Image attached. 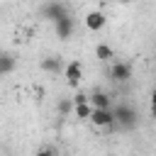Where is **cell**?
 <instances>
[{
    "instance_id": "1",
    "label": "cell",
    "mask_w": 156,
    "mask_h": 156,
    "mask_svg": "<svg viewBox=\"0 0 156 156\" xmlns=\"http://www.w3.org/2000/svg\"><path fill=\"white\" fill-rule=\"evenodd\" d=\"M112 117H115V124L122 127V129H134L136 122H139L136 110H134L132 105H127V102H117V105H112Z\"/></svg>"
},
{
    "instance_id": "2",
    "label": "cell",
    "mask_w": 156,
    "mask_h": 156,
    "mask_svg": "<svg viewBox=\"0 0 156 156\" xmlns=\"http://www.w3.org/2000/svg\"><path fill=\"white\" fill-rule=\"evenodd\" d=\"M63 15H68V5L63 0H46V2L39 5V17L46 20V22H56Z\"/></svg>"
},
{
    "instance_id": "3",
    "label": "cell",
    "mask_w": 156,
    "mask_h": 156,
    "mask_svg": "<svg viewBox=\"0 0 156 156\" xmlns=\"http://www.w3.org/2000/svg\"><path fill=\"white\" fill-rule=\"evenodd\" d=\"M73 29H76V22H73V17H71V12H68V15H63V17H58V20L54 22V32H56V37H58L61 41H66V39H71V34H73Z\"/></svg>"
},
{
    "instance_id": "4",
    "label": "cell",
    "mask_w": 156,
    "mask_h": 156,
    "mask_svg": "<svg viewBox=\"0 0 156 156\" xmlns=\"http://www.w3.org/2000/svg\"><path fill=\"white\" fill-rule=\"evenodd\" d=\"M88 122H90L93 127H98V129H107V127H112V124H115L112 107H110V110H93L90 117H88Z\"/></svg>"
},
{
    "instance_id": "5",
    "label": "cell",
    "mask_w": 156,
    "mask_h": 156,
    "mask_svg": "<svg viewBox=\"0 0 156 156\" xmlns=\"http://www.w3.org/2000/svg\"><path fill=\"white\" fill-rule=\"evenodd\" d=\"M63 76H66V83H68L71 88H78V83H80V78H83V66H80V61H68V63L63 66Z\"/></svg>"
},
{
    "instance_id": "6",
    "label": "cell",
    "mask_w": 156,
    "mask_h": 156,
    "mask_svg": "<svg viewBox=\"0 0 156 156\" xmlns=\"http://www.w3.org/2000/svg\"><path fill=\"white\" fill-rule=\"evenodd\" d=\"M63 66H66V61H63L61 56H44V58L39 61V68H41L44 73H51V76L63 73Z\"/></svg>"
},
{
    "instance_id": "7",
    "label": "cell",
    "mask_w": 156,
    "mask_h": 156,
    "mask_svg": "<svg viewBox=\"0 0 156 156\" xmlns=\"http://www.w3.org/2000/svg\"><path fill=\"white\" fill-rule=\"evenodd\" d=\"M110 78H112L115 83H127V80L132 78V66H129L127 61H115L112 68H110Z\"/></svg>"
},
{
    "instance_id": "8",
    "label": "cell",
    "mask_w": 156,
    "mask_h": 156,
    "mask_svg": "<svg viewBox=\"0 0 156 156\" xmlns=\"http://www.w3.org/2000/svg\"><path fill=\"white\" fill-rule=\"evenodd\" d=\"M105 24H107V15H105V12L93 10V12L85 15V27H88L90 32H100V29H105Z\"/></svg>"
},
{
    "instance_id": "9",
    "label": "cell",
    "mask_w": 156,
    "mask_h": 156,
    "mask_svg": "<svg viewBox=\"0 0 156 156\" xmlns=\"http://www.w3.org/2000/svg\"><path fill=\"white\" fill-rule=\"evenodd\" d=\"M88 102L93 110H110L112 107V100L105 90H95V93H88Z\"/></svg>"
},
{
    "instance_id": "10",
    "label": "cell",
    "mask_w": 156,
    "mask_h": 156,
    "mask_svg": "<svg viewBox=\"0 0 156 156\" xmlns=\"http://www.w3.org/2000/svg\"><path fill=\"white\" fill-rule=\"evenodd\" d=\"M17 68V58L10 51H0V76H7Z\"/></svg>"
},
{
    "instance_id": "11",
    "label": "cell",
    "mask_w": 156,
    "mask_h": 156,
    "mask_svg": "<svg viewBox=\"0 0 156 156\" xmlns=\"http://www.w3.org/2000/svg\"><path fill=\"white\" fill-rule=\"evenodd\" d=\"M95 56H98V61H105V63H107V61L115 58V51H112L107 44H98V46H95Z\"/></svg>"
},
{
    "instance_id": "12",
    "label": "cell",
    "mask_w": 156,
    "mask_h": 156,
    "mask_svg": "<svg viewBox=\"0 0 156 156\" xmlns=\"http://www.w3.org/2000/svg\"><path fill=\"white\" fill-rule=\"evenodd\" d=\"M90 112H93V107H90V102H85V105H73V115H76L78 119H83V122H88V117H90Z\"/></svg>"
},
{
    "instance_id": "13",
    "label": "cell",
    "mask_w": 156,
    "mask_h": 156,
    "mask_svg": "<svg viewBox=\"0 0 156 156\" xmlns=\"http://www.w3.org/2000/svg\"><path fill=\"white\" fill-rule=\"evenodd\" d=\"M71 110H73V102H71L68 98H61V100H58V112H61V115H68Z\"/></svg>"
},
{
    "instance_id": "14",
    "label": "cell",
    "mask_w": 156,
    "mask_h": 156,
    "mask_svg": "<svg viewBox=\"0 0 156 156\" xmlns=\"http://www.w3.org/2000/svg\"><path fill=\"white\" fill-rule=\"evenodd\" d=\"M73 105H85L88 102V93H83V90H78L76 95H73V100H71Z\"/></svg>"
},
{
    "instance_id": "15",
    "label": "cell",
    "mask_w": 156,
    "mask_h": 156,
    "mask_svg": "<svg viewBox=\"0 0 156 156\" xmlns=\"http://www.w3.org/2000/svg\"><path fill=\"white\" fill-rule=\"evenodd\" d=\"M34 156H58V154H56V149H51V146H44V149H39Z\"/></svg>"
},
{
    "instance_id": "16",
    "label": "cell",
    "mask_w": 156,
    "mask_h": 156,
    "mask_svg": "<svg viewBox=\"0 0 156 156\" xmlns=\"http://www.w3.org/2000/svg\"><path fill=\"white\" fill-rule=\"evenodd\" d=\"M117 2H122V5H127V2H132V0H117Z\"/></svg>"
},
{
    "instance_id": "17",
    "label": "cell",
    "mask_w": 156,
    "mask_h": 156,
    "mask_svg": "<svg viewBox=\"0 0 156 156\" xmlns=\"http://www.w3.org/2000/svg\"><path fill=\"white\" fill-rule=\"evenodd\" d=\"M0 78H2V76H0Z\"/></svg>"
}]
</instances>
